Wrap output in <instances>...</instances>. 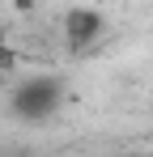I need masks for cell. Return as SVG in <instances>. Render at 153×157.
Here are the masks:
<instances>
[{"label":"cell","mask_w":153,"mask_h":157,"mask_svg":"<svg viewBox=\"0 0 153 157\" xmlns=\"http://www.w3.org/2000/svg\"><path fill=\"white\" fill-rule=\"evenodd\" d=\"M55 106H60V81L55 77H30L13 94V110L22 119H47Z\"/></svg>","instance_id":"6da1fadb"},{"label":"cell","mask_w":153,"mask_h":157,"mask_svg":"<svg viewBox=\"0 0 153 157\" xmlns=\"http://www.w3.org/2000/svg\"><path fill=\"white\" fill-rule=\"evenodd\" d=\"M102 34V17L94 13V9H73L68 13V43H89V38H98Z\"/></svg>","instance_id":"7a4b0ae2"},{"label":"cell","mask_w":153,"mask_h":157,"mask_svg":"<svg viewBox=\"0 0 153 157\" xmlns=\"http://www.w3.org/2000/svg\"><path fill=\"white\" fill-rule=\"evenodd\" d=\"M9 64H13V51H9V47H0V68H9Z\"/></svg>","instance_id":"3957f363"}]
</instances>
